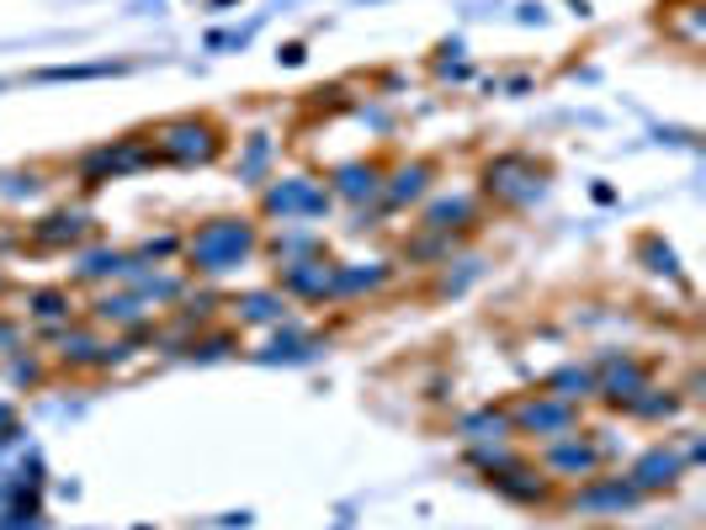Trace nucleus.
I'll return each mask as SVG.
<instances>
[{"label":"nucleus","mask_w":706,"mask_h":530,"mask_svg":"<svg viewBox=\"0 0 706 530\" xmlns=\"http://www.w3.org/2000/svg\"><path fill=\"white\" fill-rule=\"evenodd\" d=\"M250 244H255V234L244 228L240 217H219V223H213L202 239H192V255L202 261V271H223V265L240 261Z\"/></svg>","instance_id":"1"},{"label":"nucleus","mask_w":706,"mask_h":530,"mask_svg":"<svg viewBox=\"0 0 706 530\" xmlns=\"http://www.w3.org/2000/svg\"><path fill=\"white\" fill-rule=\"evenodd\" d=\"M547 472H595V451L579 435H558V451H547Z\"/></svg>","instance_id":"2"},{"label":"nucleus","mask_w":706,"mask_h":530,"mask_svg":"<svg viewBox=\"0 0 706 530\" xmlns=\"http://www.w3.org/2000/svg\"><path fill=\"white\" fill-rule=\"evenodd\" d=\"M64 303H70V297H64V292H43V297H38V308H32V314H38V318H64Z\"/></svg>","instance_id":"3"}]
</instances>
